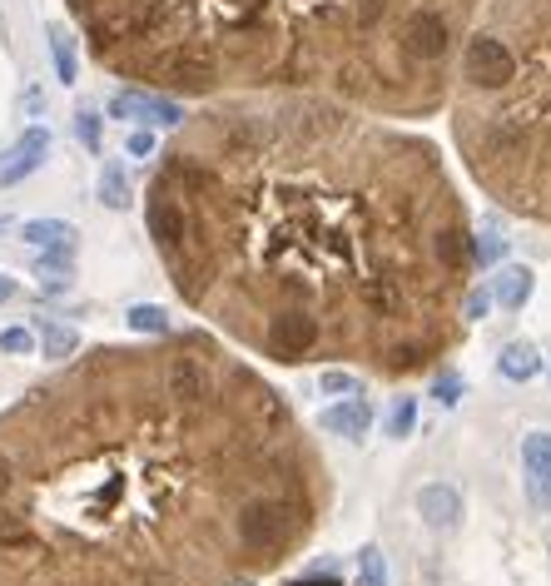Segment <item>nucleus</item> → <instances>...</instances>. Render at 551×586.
<instances>
[{
    "instance_id": "1",
    "label": "nucleus",
    "mask_w": 551,
    "mask_h": 586,
    "mask_svg": "<svg viewBox=\"0 0 551 586\" xmlns=\"http://www.w3.org/2000/svg\"><path fill=\"white\" fill-rule=\"evenodd\" d=\"M175 293L279 368L423 378L462 343L472 219L433 140L323 94L204 100L154 154Z\"/></svg>"
},
{
    "instance_id": "2",
    "label": "nucleus",
    "mask_w": 551,
    "mask_h": 586,
    "mask_svg": "<svg viewBox=\"0 0 551 586\" xmlns=\"http://www.w3.org/2000/svg\"><path fill=\"white\" fill-rule=\"evenodd\" d=\"M329 502L294 403L200 329L90 348L0 412V586H254Z\"/></svg>"
},
{
    "instance_id": "3",
    "label": "nucleus",
    "mask_w": 551,
    "mask_h": 586,
    "mask_svg": "<svg viewBox=\"0 0 551 586\" xmlns=\"http://www.w3.org/2000/svg\"><path fill=\"white\" fill-rule=\"evenodd\" d=\"M100 71L175 100L323 94L437 115L482 0H65Z\"/></svg>"
},
{
    "instance_id": "4",
    "label": "nucleus",
    "mask_w": 551,
    "mask_h": 586,
    "mask_svg": "<svg viewBox=\"0 0 551 586\" xmlns=\"http://www.w3.org/2000/svg\"><path fill=\"white\" fill-rule=\"evenodd\" d=\"M447 110L472 179L502 209L551 219V0H487Z\"/></svg>"
},
{
    "instance_id": "5",
    "label": "nucleus",
    "mask_w": 551,
    "mask_h": 586,
    "mask_svg": "<svg viewBox=\"0 0 551 586\" xmlns=\"http://www.w3.org/2000/svg\"><path fill=\"white\" fill-rule=\"evenodd\" d=\"M110 115L115 119H150V125H165V129H179L189 119L184 100L175 94H159V90H140V85H129L110 100Z\"/></svg>"
},
{
    "instance_id": "6",
    "label": "nucleus",
    "mask_w": 551,
    "mask_h": 586,
    "mask_svg": "<svg viewBox=\"0 0 551 586\" xmlns=\"http://www.w3.org/2000/svg\"><path fill=\"white\" fill-rule=\"evenodd\" d=\"M522 472H527V502L537 512H551V433L522 437Z\"/></svg>"
},
{
    "instance_id": "7",
    "label": "nucleus",
    "mask_w": 551,
    "mask_h": 586,
    "mask_svg": "<svg viewBox=\"0 0 551 586\" xmlns=\"http://www.w3.org/2000/svg\"><path fill=\"white\" fill-rule=\"evenodd\" d=\"M462 512H467V502H462V493L452 487V482H427L423 493H418V517H423L427 532H458L462 527Z\"/></svg>"
},
{
    "instance_id": "8",
    "label": "nucleus",
    "mask_w": 551,
    "mask_h": 586,
    "mask_svg": "<svg viewBox=\"0 0 551 586\" xmlns=\"http://www.w3.org/2000/svg\"><path fill=\"white\" fill-rule=\"evenodd\" d=\"M46 154H50V129H25L21 140L11 144V154H5V165H0V184L11 189V184H21L25 175H36L40 165H46Z\"/></svg>"
},
{
    "instance_id": "9",
    "label": "nucleus",
    "mask_w": 551,
    "mask_h": 586,
    "mask_svg": "<svg viewBox=\"0 0 551 586\" xmlns=\"http://www.w3.org/2000/svg\"><path fill=\"white\" fill-rule=\"evenodd\" d=\"M318 428L333 437H353V443H358V437H368V428H373V408H368L363 398H343V403L318 412Z\"/></svg>"
},
{
    "instance_id": "10",
    "label": "nucleus",
    "mask_w": 551,
    "mask_h": 586,
    "mask_svg": "<svg viewBox=\"0 0 551 586\" xmlns=\"http://www.w3.org/2000/svg\"><path fill=\"white\" fill-rule=\"evenodd\" d=\"M531 289H537V273H531L527 264H502V269L492 273V283H487V293H492V304H502L507 314H516V308L527 304Z\"/></svg>"
},
{
    "instance_id": "11",
    "label": "nucleus",
    "mask_w": 551,
    "mask_h": 586,
    "mask_svg": "<svg viewBox=\"0 0 551 586\" xmlns=\"http://www.w3.org/2000/svg\"><path fill=\"white\" fill-rule=\"evenodd\" d=\"M21 239L30 249H40V254H71L80 234H75V224H65V219H25Z\"/></svg>"
},
{
    "instance_id": "12",
    "label": "nucleus",
    "mask_w": 551,
    "mask_h": 586,
    "mask_svg": "<svg viewBox=\"0 0 551 586\" xmlns=\"http://www.w3.org/2000/svg\"><path fill=\"white\" fill-rule=\"evenodd\" d=\"M497 373L512 378V383H531V378L541 373V353L531 348L527 339H512L502 348V358H497Z\"/></svg>"
},
{
    "instance_id": "13",
    "label": "nucleus",
    "mask_w": 551,
    "mask_h": 586,
    "mask_svg": "<svg viewBox=\"0 0 551 586\" xmlns=\"http://www.w3.org/2000/svg\"><path fill=\"white\" fill-rule=\"evenodd\" d=\"M40 348H46V358L65 364V358L80 353V333H75L71 323H60V318H40Z\"/></svg>"
},
{
    "instance_id": "14",
    "label": "nucleus",
    "mask_w": 551,
    "mask_h": 586,
    "mask_svg": "<svg viewBox=\"0 0 551 586\" xmlns=\"http://www.w3.org/2000/svg\"><path fill=\"white\" fill-rule=\"evenodd\" d=\"M50 55H55V75L65 85H75V75H80V60H75V40L65 25H50Z\"/></svg>"
},
{
    "instance_id": "15",
    "label": "nucleus",
    "mask_w": 551,
    "mask_h": 586,
    "mask_svg": "<svg viewBox=\"0 0 551 586\" xmlns=\"http://www.w3.org/2000/svg\"><path fill=\"white\" fill-rule=\"evenodd\" d=\"M125 318H129V329L150 333V339H165V333H175V323H169V314L159 304H134Z\"/></svg>"
},
{
    "instance_id": "16",
    "label": "nucleus",
    "mask_w": 551,
    "mask_h": 586,
    "mask_svg": "<svg viewBox=\"0 0 551 586\" xmlns=\"http://www.w3.org/2000/svg\"><path fill=\"white\" fill-rule=\"evenodd\" d=\"M36 279H40V289H46V293H65V289L75 283V269H71V264H65L60 254H46V258L36 264Z\"/></svg>"
},
{
    "instance_id": "17",
    "label": "nucleus",
    "mask_w": 551,
    "mask_h": 586,
    "mask_svg": "<svg viewBox=\"0 0 551 586\" xmlns=\"http://www.w3.org/2000/svg\"><path fill=\"white\" fill-rule=\"evenodd\" d=\"M100 200L110 204V209H129V179L119 165H105L100 169Z\"/></svg>"
},
{
    "instance_id": "18",
    "label": "nucleus",
    "mask_w": 551,
    "mask_h": 586,
    "mask_svg": "<svg viewBox=\"0 0 551 586\" xmlns=\"http://www.w3.org/2000/svg\"><path fill=\"white\" fill-rule=\"evenodd\" d=\"M318 387H323V393H333V398H338V393H348V398H358V393H363V378L353 373V368H323V378H318Z\"/></svg>"
},
{
    "instance_id": "19",
    "label": "nucleus",
    "mask_w": 551,
    "mask_h": 586,
    "mask_svg": "<svg viewBox=\"0 0 551 586\" xmlns=\"http://www.w3.org/2000/svg\"><path fill=\"white\" fill-rule=\"evenodd\" d=\"M358 586H387L383 547H363V551H358Z\"/></svg>"
},
{
    "instance_id": "20",
    "label": "nucleus",
    "mask_w": 551,
    "mask_h": 586,
    "mask_svg": "<svg viewBox=\"0 0 551 586\" xmlns=\"http://www.w3.org/2000/svg\"><path fill=\"white\" fill-rule=\"evenodd\" d=\"M412 428H418V403L398 398L393 412H387V437H412Z\"/></svg>"
},
{
    "instance_id": "21",
    "label": "nucleus",
    "mask_w": 551,
    "mask_h": 586,
    "mask_svg": "<svg viewBox=\"0 0 551 586\" xmlns=\"http://www.w3.org/2000/svg\"><path fill=\"white\" fill-rule=\"evenodd\" d=\"M0 353H11V358H25V353H36V333L15 323V329H0Z\"/></svg>"
},
{
    "instance_id": "22",
    "label": "nucleus",
    "mask_w": 551,
    "mask_h": 586,
    "mask_svg": "<svg viewBox=\"0 0 551 586\" xmlns=\"http://www.w3.org/2000/svg\"><path fill=\"white\" fill-rule=\"evenodd\" d=\"M75 135H80V144L90 154H105V140H100V115H94V110H80V115H75Z\"/></svg>"
},
{
    "instance_id": "23",
    "label": "nucleus",
    "mask_w": 551,
    "mask_h": 586,
    "mask_svg": "<svg viewBox=\"0 0 551 586\" xmlns=\"http://www.w3.org/2000/svg\"><path fill=\"white\" fill-rule=\"evenodd\" d=\"M487 308H492V293L482 289V283H467V293H462V323L487 318Z\"/></svg>"
},
{
    "instance_id": "24",
    "label": "nucleus",
    "mask_w": 551,
    "mask_h": 586,
    "mask_svg": "<svg viewBox=\"0 0 551 586\" xmlns=\"http://www.w3.org/2000/svg\"><path fill=\"white\" fill-rule=\"evenodd\" d=\"M125 154H129V160H154V154H159V140H154V129H129Z\"/></svg>"
},
{
    "instance_id": "25",
    "label": "nucleus",
    "mask_w": 551,
    "mask_h": 586,
    "mask_svg": "<svg viewBox=\"0 0 551 586\" xmlns=\"http://www.w3.org/2000/svg\"><path fill=\"white\" fill-rule=\"evenodd\" d=\"M472 249H477V269H482V264H497V258L507 254V239H497V234H477V239H472Z\"/></svg>"
},
{
    "instance_id": "26",
    "label": "nucleus",
    "mask_w": 551,
    "mask_h": 586,
    "mask_svg": "<svg viewBox=\"0 0 551 586\" xmlns=\"http://www.w3.org/2000/svg\"><path fill=\"white\" fill-rule=\"evenodd\" d=\"M433 398L443 403V408H452V403L462 398V378H458V373H437V383H433Z\"/></svg>"
},
{
    "instance_id": "27",
    "label": "nucleus",
    "mask_w": 551,
    "mask_h": 586,
    "mask_svg": "<svg viewBox=\"0 0 551 586\" xmlns=\"http://www.w3.org/2000/svg\"><path fill=\"white\" fill-rule=\"evenodd\" d=\"M15 298V279H5V273H0V304H11Z\"/></svg>"
},
{
    "instance_id": "28",
    "label": "nucleus",
    "mask_w": 551,
    "mask_h": 586,
    "mask_svg": "<svg viewBox=\"0 0 551 586\" xmlns=\"http://www.w3.org/2000/svg\"><path fill=\"white\" fill-rule=\"evenodd\" d=\"M5 229H11V219H0V234H5Z\"/></svg>"
},
{
    "instance_id": "29",
    "label": "nucleus",
    "mask_w": 551,
    "mask_h": 586,
    "mask_svg": "<svg viewBox=\"0 0 551 586\" xmlns=\"http://www.w3.org/2000/svg\"><path fill=\"white\" fill-rule=\"evenodd\" d=\"M547 373H551V358H547Z\"/></svg>"
}]
</instances>
